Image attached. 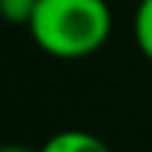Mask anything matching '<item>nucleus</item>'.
Here are the masks:
<instances>
[{"instance_id": "f257e3e1", "label": "nucleus", "mask_w": 152, "mask_h": 152, "mask_svg": "<svg viewBox=\"0 0 152 152\" xmlns=\"http://www.w3.org/2000/svg\"><path fill=\"white\" fill-rule=\"evenodd\" d=\"M110 26L113 17L104 0H39L28 31L45 54L82 59L107 42Z\"/></svg>"}, {"instance_id": "39448f33", "label": "nucleus", "mask_w": 152, "mask_h": 152, "mask_svg": "<svg viewBox=\"0 0 152 152\" xmlns=\"http://www.w3.org/2000/svg\"><path fill=\"white\" fill-rule=\"evenodd\" d=\"M0 152H34V149L23 147V144H3V147H0ZM37 152H39V149H37Z\"/></svg>"}, {"instance_id": "20e7f679", "label": "nucleus", "mask_w": 152, "mask_h": 152, "mask_svg": "<svg viewBox=\"0 0 152 152\" xmlns=\"http://www.w3.org/2000/svg\"><path fill=\"white\" fill-rule=\"evenodd\" d=\"M39 0H0V20L11 26H31Z\"/></svg>"}, {"instance_id": "f03ea898", "label": "nucleus", "mask_w": 152, "mask_h": 152, "mask_svg": "<svg viewBox=\"0 0 152 152\" xmlns=\"http://www.w3.org/2000/svg\"><path fill=\"white\" fill-rule=\"evenodd\" d=\"M39 152H113L99 135L85 130H62L51 135Z\"/></svg>"}, {"instance_id": "7ed1b4c3", "label": "nucleus", "mask_w": 152, "mask_h": 152, "mask_svg": "<svg viewBox=\"0 0 152 152\" xmlns=\"http://www.w3.org/2000/svg\"><path fill=\"white\" fill-rule=\"evenodd\" d=\"M132 34L141 54L152 62V0H141L132 17Z\"/></svg>"}]
</instances>
